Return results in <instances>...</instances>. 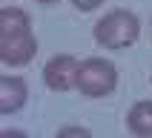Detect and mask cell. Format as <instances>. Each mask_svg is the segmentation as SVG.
Instances as JSON below:
<instances>
[{
  "label": "cell",
  "mask_w": 152,
  "mask_h": 138,
  "mask_svg": "<svg viewBox=\"0 0 152 138\" xmlns=\"http://www.w3.org/2000/svg\"><path fill=\"white\" fill-rule=\"evenodd\" d=\"M29 101V84L23 75H3L0 78V112L15 115Z\"/></svg>",
  "instance_id": "cell-5"
},
{
  "label": "cell",
  "mask_w": 152,
  "mask_h": 138,
  "mask_svg": "<svg viewBox=\"0 0 152 138\" xmlns=\"http://www.w3.org/2000/svg\"><path fill=\"white\" fill-rule=\"evenodd\" d=\"M106 0H72V6L77 9V12H95L98 6H103Z\"/></svg>",
  "instance_id": "cell-8"
},
{
  "label": "cell",
  "mask_w": 152,
  "mask_h": 138,
  "mask_svg": "<svg viewBox=\"0 0 152 138\" xmlns=\"http://www.w3.org/2000/svg\"><path fill=\"white\" fill-rule=\"evenodd\" d=\"M92 37L103 49H112V52L129 49L141 37V17L129 9H112L92 26Z\"/></svg>",
  "instance_id": "cell-1"
},
{
  "label": "cell",
  "mask_w": 152,
  "mask_h": 138,
  "mask_svg": "<svg viewBox=\"0 0 152 138\" xmlns=\"http://www.w3.org/2000/svg\"><path fill=\"white\" fill-rule=\"evenodd\" d=\"M58 135H92L86 127H63V129H58Z\"/></svg>",
  "instance_id": "cell-9"
},
{
  "label": "cell",
  "mask_w": 152,
  "mask_h": 138,
  "mask_svg": "<svg viewBox=\"0 0 152 138\" xmlns=\"http://www.w3.org/2000/svg\"><path fill=\"white\" fill-rule=\"evenodd\" d=\"M34 3H37V6H43V9H52V6H58L60 0H34Z\"/></svg>",
  "instance_id": "cell-10"
},
{
  "label": "cell",
  "mask_w": 152,
  "mask_h": 138,
  "mask_svg": "<svg viewBox=\"0 0 152 138\" xmlns=\"http://www.w3.org/2000/svg\"><path fill=\"white\" fill-rule=\"evenodd\" d=\"M126 129L138 138H152V101H138L126 112Z\"/></svg>",
  "instance_id": "cell-7"
},
{
  "label": "cell",
  "mask_w": 152,
  "mask_h": 138,
  "mask_svg": "<svg viewBox=\"0 0 152 138\" xmlns=\"http://www.w3.org/2000/svg\"><path fill=\"white\" fill-rule=\"evenodd\" d=\"M32 32V17L20 6H3L0 9V37H12V34Z\"/></svg>",
  "instance_id": "cell-6"
},
{
  "label": "cell",
  "mask_w": 152,
  "mask_h": 138,
  "mask_svg": "<svg viewBox=\"0 0 152 138\" xmlns=\"http://www.w3.org/2000/svg\"><path fill=\"white\" fill-rule=\"evenodd\" d=\"M77 66L80 60L69 52H60V55H52L43 66V84L52 92H69L77 86Z\"/></svg>",
  "instance_id": "cell-3"
},
{
  "label": "cell",
  "mask_w": 152,
  "mask_h": 138,
  "mask_svg": "<svg viewBox=\"0 0 152 138\" xmlns=\"http://www.w3.org/2000/svg\"><path fill=\"white\" fill-rule=\"evenodd\" d=\"M86 98H106L118 89V66L106 58H83L77 66V86Z\"/></svg>",
  "instance_id": "cell-2"
},
{
  "label": "cell",
  "mask_w": 152,
  "mask_h": 138,
  "mask_svg": "<svg viewBox=\"0 0 152 138\" xmlns=\"http://www.w3.org/2000/svg\"><path fill=\"white\" fill-rule=\"evenodd\" d=\"M37 55V37L34 32L12 34V37H0V60L3 66H29Z\"/></svg>",
  "instance_id": "cell-4"
}]
</instances>
